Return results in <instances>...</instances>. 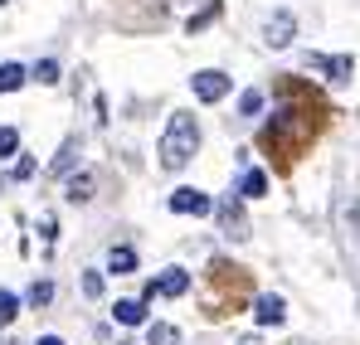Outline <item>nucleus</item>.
I'll use <instances>...</instances> for the list:
<instances>
[{"instance_id":"f257e3e1","label":"nucleus","mask_w":360,"mask_h":345,"mask_svg":"<svg viewBox=\"0 0 360 345\" xmlns=\"http://www.w3.org/2000/svg\"><path fill=\"white\" fill-rule=\"evenodd\" d=\"M311 136H316V117L297 112L292 103H288V108H278L273 122L263 126V146H268V151H278V161H283V166H292V156H297Z\"/></svg>"},{"instance_id":"f03ea898","label":"nucleus","mask_w":360,"mask_h":345,"mask_svg":"<svg viewBox=\"0 0 360 345\" xmlns=\"http://www.w3.org/2000/svg\"><path fill=\"white\" fill-rule=\"evenodd\" d=\"M200 151V122L190 112H171L166 131H161V166L166 171H185Z\"/></svg>"},{"instance_id":"7ed1b4c3","label":"nucleus","mask_w":360,"mask_h":345,"mask_svg":"<svg viewBox=\"0 0 360 345\" xmlns=\"http://www.w3.org/2000/svg\"><path fill=\"white\" fill-rule=\"evenodd\" d=\"M190 88H195V98H200V103H219V98H229V88H234V83H229V73H224V68H200V73L190 78Z\"/></svg>"},{"instance_id":"20e7f679","label":"nucleus","mask_w":360,"mask_h":345,"mask_svg":"<svg viewBox=\"0 0 360 345\" xmlns=\"http://www.w3.org/2000/svg\"><path fill=\"white\" fill-rule=\"evenodd\" d=\"M292 39H297V20H292V10H273L268 25H263V44H268V49H288Z\"/></svg>"},{"instance_id":"39448f33","label":"nucleus","mask_w":360,"mask_h":345,"mask_svg":"<svg viewBox=\"0 0 360 345\" xmlns=\"http://www.w3.org/2000/svg\"><path fill=\"white\" fill-rule=\"evenodd\" d=\"M166 204H171L176 214H195V219L214 209V200H210L205 190H190V185H180V190H176V195H171V200H166Z\"/></svg>"},{"instance_id":"423d86ee","label":"nucleus","mask_w":360,"mask_h":345,"mask_svg":"<svg viewBox=\"0 0 360 345\" xmlns=\"http://www.w3.org/2000/svg\"><path fill=\"white\" fill-rule=\"evenodd\" d=\"M214 214H219V224H224V233L229 238H248V219H243V204L229 195V200H219L214 204Z\"/></svg>"},{"instance_id":"0eeeda50","label":"nucleus","mask_w":360,"mask_h":345,"mask_svg":"<svg viewBox=\"0 0 360 345\" xmlns=\"http://www.w3.org/2000/svg\"><path fill=\"white\" fill-rule=\"evenodd\" d=\"M307 63H311V68H321L331 83H351V73H356V63H351L346 54H336V58H331V54H307Z\"/></svg>"},{"instance_id":"6e6552de","label":"nucleus","mask_w":360,"mask_h":345,"mask_svg":"<svg viewBox=\"0 0 360 345\" xmlns=\"http://www.w3.org/2000/svg\"><path fill=\"white\" fill-rule=\"evenodd\" d=\"M283 316H288V306H283V297H273V292H263V297L253 301V321H258V326H283Z\"/></svg>"},{"instance_id":"1a4fd4ad","label":"nucleus","mask_w":360,"mask_h":345,"mask_svg":"<svg viewBox=\"0 0 360 345\" xmlns=\"http://www.w3.org/2000/svg\"><path fill=\"white\" fill-rule=\"evenodd\" d=\"M180 292H190V273L185 268H166L156 278V297H180Z\"/></svg>"},{"instance_id":"9d476101","label":"nucleus","mask_w":360,"mask_h":345,"mask_svg":"<svg viewBox=\"0 0 360 345\" xmlns=\"http://www.w3.org/2000/svg\"><path fill=\"white\" fill-rule=\"evenodd\" d=\"M258 195H268V175L263 171H243L239 175V200H258Z\"/></svg>"},{"instance_id":"9b49d317","label":"nucleus","mask_w":360,"mask_h":345,"mask_svg":"<svg viewBox=\"0 0 360 345\" xmlns=\"http://www.w3.org/2000/svg\"><path fill=\"white\" fill-rule=\"evenodd\" d=\"M146 345H180V331L171 321H151L146 326Z\"/></svg>"},{"instance_id":"f8f14e48","label":"nucleus","mask_w":360,"mask_h":345,"mask_svg":"<svg viewBox=\"0 0 360 345\" xmlns=\"http://www.w3.org/2000/svg\"><path fill=\"white\" fill-rule=\"evenodd\" d=\"M112 316H117L122 326H141V321H146V301H117Z\"/></svg>"},{"instance_id":"ddd939ff","label":"nucleus","mask_w":360,"mask_h":345,"mask_svg":"<svg viewBox=\"0 0 360 345\" xmlns=\"http://www.w3.org/2000/svg\"><path fill=\"white\" fill-rule=\"evenodd\" d=\"M108 273H117V278L136 273V253H131V248H112V253H108Z\"/></svg>"},{"instance_id":"4468645a","label":"nucleus","mask_w":360,"mask_h":345,"mask_svg":"<svg viewBox=\"0 0 360 345\" xmlns=\"http://www.w3.org/2000/svg\"><path fill=\"white\" fill-rule=\"evenodd\" d=\"M73 161H78V136H68V141L59 146V156H54V166H49V171L68 175V171H73Z\"/></svg>"},{"instance_id":"2eb2a0df","label":"nucleus","mask_w":360,"mask_h":345,"mask_svg":"<svg viewBox=\"0 0 360 345\" xmlns=\"http://www.w3.org/2000/svg\"><path fill=\"white\" fill-rule=\"evenodd\" d=\"M68 200H73V204H88V200H93V175H73V180H68Z\"/></svg>"},{"instance_id":"dca6fc26","label":"nucleus","mask_w":360,"mask_h":345,"mask_svg":"<svg viewBox=\"0 0 360 345\" xmlns=\"http://www.w3.org/2000/svg\"><path fill=\"white\" fill-rule=\"evenodd\" d=\"M15 88H25V68L20 63H0V93H15Z\"/></svg>"},{"instance_id":"f3484780","label":"nucleus","mask_w":360,"mask_h":345,"mask_svg":"<svg viewBox=\"0 0 360 345\" xmlns=\"http://www.w3.org/2000/svg\"><path fill=\"white\" fill-rule=\"evenodd\" d=\"M219 10H224V5H219V0H210V5H205L200 15H190V25H185V30H190V34H195V30H205L210 20H219Z\"/></svg>"},{"instance_id":"a211bd4d","label":"nucleus","mask_w":360,"mask_h":345,"mask_svg":"<svg viewBox=\"0 0 360 345\" xmlns=\"http://www.w3.org/2000/svg\"><path fill=\"white\" fill-rule=\"evenodd\" d=\"M15 316H20V297H15V292H5V287H0V326H10Z\"/></svg>"},{"instance_id":"6ab92c4d","label":"nucleus","mask_w":360,"mask_h":345,"mask_svg":"<svg viewBox=\"0 0 360 345\" xmlns=\"http://www.w3.org/2000/svg\"><path fill=\"white\" fill-rule=\"evenodd\" d=\"M258 112H263V93H258V88H248V93L239 98V117H258Z\"/></svg>"},{"instance_id":"aec40b11","label":"nucleus","mask_w":360,"mask_h":345,"mask_svg":"<svg viewBox=\"0 0 360 345\" xmlns=\"http://www.w3.org/2000/svg\"><path fill=\"white\" fill-rule=\"evenodd\" d=\"M15 151H20V131H15V126H0V161L15 156Z\"/></svg>"},{"instance_id":"412c9836","label":"nucleus","mask_w":360,"mask_h":345,"mask_svg":"<svg viewBox=\"0 0 360 345\" xmlns=\"http://www.w3.org/2000/svg\"><path fill=\"white\" fill-rule=\"evenodd\" d=\"M54 301V282H34L30 287V306H49Z\"/></svg>"},{"instance_id":"4be33fe9","label":"nucleus","mask_w":360,"mask_h":345,"mask_svg":"<svg viewBox=\"0 0 360 345\" xmlns=\"http://www.w3.org/2000/svg\"><path fill=\"white\" fill-rule=\"evenodd\" d=\"M34 78H39V83H59V63H54V58L34 63Z\"/></svg>"},{"instance_id":"5701e85b","label":"nucleus","mask_w":360,"mask_h":345,"mask_svg":"<svg viewBox=\"0 0 360 345\" xmlns=\"http://www.w3.org/2000/svg\"><path fill=\"white\" fill-rule=\"evenodd\" d=\"M83 297H103V273H83Z\"/></svg>"},{"instance_id":"b1692460","label":"nucleus","mask_w":360,"mask_h":345,"mask_svg":"<svg viewBox=\"0 0 360 345\" xmlns=\"http://www.w3.org/2000/svg\"><path fill=\"white\" fill-rule=\"evenodd\" d=\"M30 175H34V161H30V156H25V161H20V166H15V180H30Z\"/></svg>"},{"instance_id":"393cba45","label":"nucleus","mask_w":360,"mask_h":345,"mask_svg":"<svg viewBox=\"0 0 360 345\" xmlns=\"http://www.w3.org/2000/svg\"><path fill=\"white\" fill-rule=\"evenodd\" d=\"M34 345H63V341H59V336H39Z\"/></svg>"},{"instance_id":"a878e982","label":"nucleus","mask_w":360,"mask_h":345,"mask_svg":"<svg viewBox=\"0 0 360 345\" xmlns=\"http://www.w3.org/2000/svg\"><path fill=\"white\" fill-rule=\"evenodd\" d=\"M239 345H263V341H258V336H243V341Z\"/></svg>"},{"instance_id":"bb28decb","label":"nucleus","mask_w":360,"mask_h":345,"mask_svg":"<svg viewBox=\"0 0 360 345\" xmlns=\"http://www.w3.org/2000/svg\"><path fill=\"white\" fill-rule=\"evenodd\" d=\"M0 345H10V341H0Z\"/></svg>"}]
</instances>
